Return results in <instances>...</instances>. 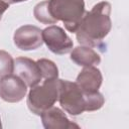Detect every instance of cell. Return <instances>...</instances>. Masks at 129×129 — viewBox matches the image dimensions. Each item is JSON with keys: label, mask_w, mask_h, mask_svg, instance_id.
<instances>
[{"label": "cell", "mask_w": 129, "mask_h": 129, "mask_svg": "<svg viewBox=\"0 0 129 129\" xmlns=\"http://www.w3.org/2000/svg\"><path fill=\"white\" fill-rule=\"evenodd\" d=\"M34 17L43 24L62 21L70 32H76L84 14V0H44L35 5Z\"/></svg>", "instance_id": "cell-1"}, {"label": "cell", "mask_w": 129, "mask_h": 129, "mask_svg": "<svg viewBox=\"0 0 129 129\" xmlns=\"http://www.w3.org/2000/svg\"><path fill=\"white\" fill-rule=\"evenodd\" d=\"M110 15L111 4L107 1L97 3L86 12L76 30L79 43L90 47L100 46L112 27Z\"/></svg>", "instance_id": "cell-2"}, {"label": "cell", "mask_w": 129, "mask_h": 129, "mask_svg": "<svg viewBox=\"0 0 129 129\" xmlns=\"http://www.w3.org/2000/svg\"><path fill=\"white\" fill-rule=\"evenodd\" d=\"M59 79L44 80L42 85L34 86L28 93L26 104L28 109L35 115L40 116L44 111L51 108L58 100Z\"/></svg>", "instance_id": "cell-3"}, {"label": "cell", "mask_w": 129, "mask_h": 129, "mask_svg": "<svg viewBox=\"0 0 129 129\" xmlns=\"http://www.w3.org/2000/svg\"><path fill=\"white\" fill-rule=\"evenodd\" d=\"M58 102L70 115L77 116L86 111V98L80 87L73 82L60 80Z\"/></svg>", "instance_id": "cell-4"}, {"label": "cell", "mask_w": 129, "mask_h": 129, "mask_svg": "<svg viewBox=\"0 0 129 129\" xmlns=\"http://www.w3.org/2000/svg\"><path fill=\"white\" fill-rule=\"evenodd\" d=\"M42 40L48 49L55 54H66L72 51L74 42L64 30L57 25H50L42 30Z\"/></svg>", "instance_id": "cell-5"}, {"label": "cell", "mask_w": 129, "mask_h": 129, "mask_svg": "<svg viewBox=\"0 0 129 129\" xmlns=\"http://www.w3.org/2000/svg\"><path fill=\"white\" fill-rule=\"evenodd\" d=\"M27 93L26 84L16 75H9L0 79V98L8 103L22 101Z\"/></svg>", "instance_id": "cell-6"}, {"label": "cell", "mask_w": 129, "mask_h": 129, "mask_svg": "<svg viewBox=\"0 0 129 129\" xmlns=\"http://www.w3.org/2000/svg\"><path fill=\"white\" fill-rule=\"evenodd\" d=\"M42 30L34 25H23L14 32L13 40L16 47L21 50H33L43 43Z\"/></svg>", "instance_id": "cell-7"}, {"label": "cell", "mask_w": 129, "mask_h": 129, "mask_svg": "<svg viewBox=\"0 0 129 129\" xmlns=\"http://www.w3.org/2000/svg\"><path fill=\"white\" fill-rule=\"evenodd\" d=\"M13 73L30 88L38 85L42 80L41 72L37 62L24 56H19L14 59Z\"/></svg>", "instance_id": "cell-8"}, {"label": "cell", "mask_w": 129, "mask_h": 129, "mask_svg": "<svg viewBox=\"0 0 129 129\" xmlns=\"http://www.w3.org/2000/svg\"><path fill=\"white\" fill-rule=\"evenodd\" d=\"M103 82L101 71L93 67H84L77 77L76 84L84 93H94L99 91Z\"/></svg>", "instance_id": "cell-9"}, {"label": "cell", "mask_w": 129, "mask_h": 129, "mask_svg": "<svg viewBox=\"0 0 129 129\" xmlns=\"http://www.w3.org/2000/svg\"><path fill=\"white\" fill-rule=\"evenodd\" d=\"M42 125L45 129H71L79 128V126L69 120L64 112L57 107H51L44 111L41 115Z\"/></svg>", "instance_id": "cell-10"}, {"label": "cell", "mask_w": 129, "mask_h": 129, "mask_svg": "<svg viewBox=\"0 0 129 129\" xmlns=\"http://www.w3.org/2000/svg\"><path fill=\"white\" fill-rule=\"evenodd\" d=\"M71 59L80 67H93L101 62V56L90 46L82 45L72 49Z\"/></svg>", "instance_id": "cell-11"}, {"label": "cell", "mask_w": 129, "mask_h": 129, "mask_svg": "<svg viewBox=\"0 0 129 129\" xmlns=\"http://www.w3.org/2000/svg\"><path fill=\"white\" fill-rule=\"evenodd\" d=\"M40 72L42 79L44 80H50V79H56L58 77V69L56 64L47 58H40L36 60Z\"/></svg>", "instance_id": "cell-12"}, {"label": "cell", "mask_w": 129, "mask_h": 129, "mask_svg": "<svg viewBox=\"0 0 129 129\" xmlns=\"http://www.w3.org/2000/svg\"><path fill=\"white\" fill-rule=\"evenodd\" d=\"M84 94L86 98V111L92 112L99 110L103 107L105 103V99L99 91L94 93H84Z\"/></svg>", "instance_id": "cell-13"}, {"label": "cell", "mask_w": 129, "mask_h": 129, "mask_svg": "<svg viewBox=\"0 0 129 129\" xmlns=\"http://www.w3.org/2000/svg\"><path fill=\"white\" fill-rule=\"evenodd\" d=\"M14 59L5 50H0V79L13 74Z\"/></svg>", "instance_id": "cell-14"}, {"label": "cell", "mask_w": 129, "mask_h": 129, "mask_svg": "<svg viewBox=\"0 0 129 129\" xmlns=\"http://www.w3.org/2000/svg\"><path fill=\"white\" fill-rule=\"evenodd\" d=\"M9 8V4L3 0H0V20L2 18V15L4 14V12Z\"/></svg>", "instance_id": "cell-15"}, {"label": "cell", "mask_w": 129, "mask_h": 129, "mask_svg": "<svg viewBox=\"0 0 129 129\" xmlns=\"http://www.w3.org/2000/svg\"><path fill=\"white\" fill-rule=\"evenodd\" d=\"M5 2H7L8 4H15V3H20V2H24L27 0H3Z\"/></svg>", "instance_id": "cell-16"}, {"label": "cell", "mask_w": 129, "mask_h": 129, "mask_svg": "<svg viewBox=\"0 0 129 129\" xmlns=\"http://www.w3.org/2000/svg\"><path fill=\"white\" fill-rule=\"evenodd\" d=\"M2 128V124H1V118H0V129Z\"/></svg>", "instance_id": "cell-17"}]
</instances>
